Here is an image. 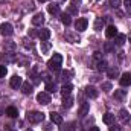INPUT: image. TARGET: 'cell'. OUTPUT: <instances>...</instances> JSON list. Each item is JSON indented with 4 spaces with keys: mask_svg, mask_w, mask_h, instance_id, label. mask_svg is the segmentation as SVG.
Listing matches in <instances>:
<instances>
[{
    "mask_svg": "<svg viewBox=\"0 0 131 131\" xmlns=\"http://www.w3.org/2000/svg\"><path fill=\"white\" fill-rule=\"evenodd\" d=\"M61 64H63V57L60 53H53V57L49 60V70H53V72H60L61 70Z\"/></svg>",
    "mask_w": 131,
    "mask_h": 131,
    "instance_id": "cell-1",
    "label": "cell"
},
{
    "mask_svg": "<svg viewBox=\"0 0 131 131\" xmlns=\"http://www.w3.org/2000/svg\"><path fill=\"white\" fill-rule=\"evenodd\" d=\"M26 117H28V121H29L31 124H40V122L44 119V114H43L41 111H29Z\"/></svg>",
    "mask_w": 131,
    "mask_h": 131,
    "instance_id": "cell-2",
    "label": "cell"
},
{
    "mask_svg": "<svg viewBox=\"0 0 131 131\" xmlns=\"http://www.w3.org/2000/svg\"><path fill=\"white\" fill-rule=\"evenodd\" d=\"M0 34L3 37H11L14 34V29H12V25L11 23H2L0 25Z\"/></svg>",
    "mask_w": 131,
    "mask_h": 131,
    "instance_id": "cell-3",
    "label": "cell"
},
{
    "mask_svg": "<svg viewBox=\"0 0 131 131\" xmlns=\"http://www.w3.org/2000/svg\"><path fill=\"white\" fill-rule=\"evenodd\" d=\"M37 102L41 104V105H47V104H50V95H49L47 92H41V93H38V95H37Z\"/></svg>",
    "mask_w": 131,
    "mask_h": 131,
    "instance_id": "cell-4",
    "label": "cell"
},
{
    "mask_svg": "<svg viewBox=\"0 0 131 131\" xmlns=\"http://www.w3.org/2000/svg\"><path fill=\"white\" fill-rule=\"evenodd\" d=\"M64 38H66V41H69V43H78V41H79V35L75 34V32H72V31H66Z\"/></svg>",
    "mask_w": 131,
    "mask_h": 131,
    "instance_id": "cell-5",
    "label": "cell"
},
{
    "mask_svg": "<svg viewBox=\"0 0 131 131\" xmlns=\"http://www.w3.org/2000/svg\"><path fill=\"white\" fill-rule=\"evenodd\" d=\"M87 26H89L87 18H78V20H76V23H75V28H76L79 32H84V31L87 29Z\"/></svg>",
    "mask_w": 131,
    "mask_h": 131,
    "instance_id": "cell-6",
    "label": "cell"
},
{
    "mask_svg": "<svg viewBox=\"0 0 131 131\" xmlns=\"http://www.w3.org/2000/svg\"><path fill=\"white\" fill-rule=\"evenodd\" d=\"M84 93H85V96L90 99H95L98 98V90L93 87V85H87L85 89H84Z\"/></svg>",
    "mask_w": 131,
    "mask_h": 131,
    "instance_id": "cell-7",
    "label": "cell"
},
{
    "mask_svg": "<svg viewBox=\"0 0 131 131\" xmlns=\"http://www.w3.org/2000/svg\"><path fill=\"white\" fill-rule=\"evenodd\" d=\"M21 84H23V81H21V78L18 76V75H14L12 78H11V81H9V85L12 87V89H20L21 87Z\"/></svg>",
    "mask_w": 131,
    "mask_h": 131,
    "instance_id": "cell-8",
    "label": "cell"
},
{
    "mask_svg": "<svg viewBox=\"0 0 131 131\" xmlns=\"http://www.w3.org/2000/svg\"><path fill=\"white\" fill-rule=\"evenodd\" d=\"M44 23V14L43 12H38L32 17V25L34 26H41Z\"/></svg>",
    "mask_w": 131,
    "mask_h": 131,
    "instance_id": "cell-9",
    "label": "cell"
},
{
    "mask_svg": "<svg viewBox=\"0 0 131 131\" xmlns=\"http://www.w3.org/2000/svg\"><path fill=\"white\" fill-rule=\"evenodd\" d=\"M119 82H121L122 87H128V85H131V73H124V75L121 76Z\"/></svg>",
    "mask_w": 131,
    "mask_h": 131,
    "instance_id": "cell-10",
    "label": "cell"
},
{
    "mask_svg": "<svg viewBox=\"0 0 131 131\" xmlns=\"http://www.w3.org/2000/svg\"><path fill=\"white\" fill-rule=\"evenodd\" d=\"M2 60L6 61V63H12V61H15V53L14 52H3L2 53Z\"/></svg>",
    "mask_w": 131,
    "mask_h": 131,
    "instance_id": "cell-11",
    "label": "cell"
},
{
    "mask_svg": "<svg viewBox=\"0 0 131 131\" xmlns=\"http://www.w3.org/2000/svg\"><path fill=\"white\" fill-rule=\"evenodd\" d=\"M50 122L55 124V125H61V124H63V117H61V114L52 111V113H50Z\"/></svg>",
    "mask_w": 131,
    "mask_h": 131,
    "instance_id": "cell-12",
    "label": "cell"
},
{
    "mask_svg": "<svg viewBox=\"0 0 131 131\" xmlns=\"http://www.w3.org/2000/svg\"><path fill=\"white\" fill-rule=\"evenodd\" d=\"M15 61L18 66H29V58L25 55H15Z\"/></svg>",
    "mask_w": 131,
    "mask_h": 131,
    "instance_id": "cell-13",
    "label": "cell"
},
{
    "mask_svg": "<svg viewBox=\"0 0 131 131\" xmlns=\"http://www.w3.org/2000/svg\"><path fill=\"white\" fill-rule=\"evenodd\" d=\"M105 35H107V38H114L117 35V28L116 26H108L105 29Z\"/></svg>",
    "mask_w": 131,
    "mask_h": 131,
    "instance_id": "cell-14",
    "label": "cell"
},
{
    "mask_svg": "<svg viewBox=\"0 0 131 131\" xmlns=\"http://www.w3.org/2000/svg\"><path fill=\"white\" fill-rule=\"evenodd\" d=\"M38 38H40L41 41H47V40L50 38V31H49V29H40Z\"/></svg>",
    "mask_w": 131,
    "mask_h": 131,
    "instance_id": "cell-15",
    "label": "cell"
},
{
    "mask_svg": "<svg viewBox=\"0 0 131 131\" xmlns=\"http://www.w3.org/2000/svg\"><path fill=\"white\" fill-rule=\"evenodd\" d=\"M47 11H49V14H52V15H60V6H58L57 3H50V5L47 6Z\"/></svg>",
    "mask_w": 131,
    "mask_h": 131,
    "instance_id": "cell-16",
    "label": "cell"
},
{
    "mask_svg": "<svg viewBox=\"0 0 131 131\" xmlns=\"http://www.w3.org/2000/svg\"><path fill=\"white\" fill-rule=\"evenodd\" d=\"M119 119L122 121V122H128L131 119L130 113H128V110H125V108H122L121 111H119Z\"/></svg>",
    "mask_w": 131,
    "mask_h": 131,
    "instance_id": "cell-17",
    "label": "cell"
},
{
    "mask_svg": "<svg viewBox=\"0 0 131 131\" xmlns=\"http://www.w3.org/2000/svg\"><path fill=\"white\" fill-rule=\"evenodd\" d=\"M89 110H90L89 102H84V104L81 105V108H79V116H81V117H85V116L89 114Z\"/></svg>",
    "mask_w": 131,
    "mask_h": 131,
    "instance_id": "cell-18",
    "label": "cell"
},
{
    "mask_svg": "<svg viewBox=\"0 0 131 131\" xmlns=\"http://www.w3.org/2000/svg\"><path fill=\"white\" fill-rule=\"evenodd\" d=\"M15 49V43L14 41H5L3 43V50L5 52H14Z\"/></svg>",
    "mask_w": 131,
    "mask_h": 131,
    "instance_id": "cell-19",
    "label": "cell"
},
{
    "mask_svg": "<svg viewBox=\"0 0 131 131\" xmlns=\"http://www.w3.org/2000/svg\"><path fill=\"white\" fill-rule=\"evenodd\" d=\"M107 75H108V78H117L119 76V69L117 67H108Z\"/></svg>",
    "mask_w": 131,
    "mask_h": 131,
    "instance_id": "cell-20",
    "label": "cell"
},
{
    "mask_svg": "<svg viewBox=\"0 0 131 131\" xmlns=\"http://www.w3.org/2000/svg\"><path fill=\"white\" fill-rule=\"evenodd\" d=\"M102 121H104V124L111 125V124H114V114H113V113H105Z\"/></svg>",
    "mask_w": 131,
    "mask_h": 131,
    "instance_id": "cell-21",
    "label": "cell"
},
{
    "mask_svg": "<svg viewBox=\"0 0 131 131\" xmlns=\"http://www.w3.org/2000/svg\"><path fill=\"white\" fill-rule=\"evenodd\" d=\"M72 90H73L72 84H64V85H63V89H61V95H63L64 98H66V96H70Z\"/></svg>",
    "mask_w": 131,
    "mask_h": 131,
    "instance_id": "cell-22",
    "label": "cell"
},
{
    "mask_svg": "<svg viewBox=\"0 0 131 131\" xmlns=\"http://www.w3.org/2000/svg\"><path fill=\"white\" fill-rule=\"evenodd\" d=\"M125 40H127V37H125L124 34H117V35L114 37V44H116V46H122V44L125 43Z\"/></svg>",
    "mask_w": 131,
    "mask_h": 131,
    "instance_id": "cell-23",
    "label": "cell"
},
{
    "mask_svg": "<svg viewBox=\"0 0 131 131\" xmlns=\"http://www.w3.org/2000/svg\"><path fill=\"white\" fill-rule=\"evenodd\" d=\"M21 92H23V95H31V93H32V84L23 82V84H21Z\"/></svg>",
    "mask_w": 131,
    "mask_h": 131,
    "instance_id": "cell-24",
    "label": "cell"
},
{
    "mask_svg": "<svg viewBox=\"0 0 131 131\" xmlns=\"http://www.w3.org/2000/svg\"><path fill=\"white\" fill-rule=\"evenodd\" d=\"M96 69H98L99 72H107V69H108V64H107V61L105 60H101L96 63Z\"/></svg>",
    "mask_w": 131,
    "mask_h": 131,
    "instance_id": "cell-25",
    "label": "cell"
},
{
    "mask_svg": "<svg viewBox=\"0 0 131 131\" xmlns=\"http://www.w3.org/2000/svg\"><path fill=\"white\" fill-rule=\"evenodd\" d=\"M104 25H105V20H104L102 17H98V18L95 20V29H96V31H102Z\"/></svg>",
    "mask_w": 131,
    "mask_h": 131,
    "instance_id": "cell-26",
    "label": "cell"
},
{
    "mask_svg": "<svg viewBox=\"0 0 131 131\" xmlns=\"http://www.w3.org/2000/svg\"><path fill=\"white\" fill-rule=\"evenodd\" d=\"M46 90H47V93H55L58 90V87H57V84L53 81H50V82L46 84Z\"/></svg>",
    "mask_w": 131,
    "mask_h": 131,
    "instance_id": "cell-27",
    "label": "cell"
},
{
    "mask_svg": "<svg viewBox=\"0 0 131 131\" xmlns=\"http://www.w3.org/2000/svg\"><path fill=\"white\" fill-rule=\"evenodd\" d=\"M6 114H8L9 117H17V116H18V110H17L15 107H8V108H6Z\"/></svg>",
    "mask_w": 131,
    "mask_h": 131,
    "instance_id": "cell-28",
    "label": "cell"
},
{
    "mask_svg": "<svg viewBox=\"0 0 131 131\" xmlns=\"http://www.w3.org/2000/svg\"><path fill=\"white\" fill-rule=\"evenodd\" d=\"M114 98L122 101V99L127 98V90H114Z\"/></svg>",
    "mask_w": 131,
    "mask_h": 131,
    "instance_id": "cell-29",
    "label": "cell"
},
{
    "mask_svg": "<svg viewBox=\"0 0 131 131\" xmlns=\"http://www.w3.org/2000/svg\"><path fill=\"white\" fill-rule=\"evenodd\" d=\"M50 47H52V44L49 41H41V53H47L50 50Z\"/></svg>",
    "mask_w": 131,
    "mask_h": 131,
    "instance_id": "cell-30",
    "label": "cell"
},
{
    "mask_svg": "<svg viewBox=\"0 0 131 131\" xmlns=\"http://www.w3.org/2000/svg\"><path fill=\"white\" fill-rule=\"evenodd\" d=\"M72 105H73V98L72 96H66L64 101H63V107L64 108H70Z\"/></svg>",
    "mask_w": 131,
    "mask_h": 131,
    "instance_id": "cell-31",
    "label": "cell"
},
{
    "mask_svg": "<svg viewBox=\"0 0 131 131\" xmlns=\"http://www.w3.org/2000/svg\"><path fill=\"white\" fill-rule=\"evenodd\" d=\"M61 21H63V25H66V26H69V25L72 23L70 14H61Z\"/></svg>",
    "mask_w": 131,
    "mask_h": 131,
    "instance_id": "cell-32",
    "label": "cell"
},
{
    "mask_svg": "<svg viewBox=\"0 0 131 131\" xmlns=\"http://www.w3.org/2000/svg\"><path fill=\"white\" fill-rule=\"evenodd\" d=\"M69 14H73V15H78V8H76V5H75V3H72V5L69 6Z\"/></svg>",
    "mask_w": 131,
    "mask_h": 131,
    "instance_id": "cell-33",
    "label": "cell"
},
{
    "mask_svg": "<svg viewBox=\"0 0 131 131\" xmlns=\"http://www.w3.org/2000/svg\"><path fill=\"white\" fill-rule=\"evenodd\" d=\"M113 49H114V46H113L111 43H108V41H107V43L104 44V50H105L107 53H110V52H113Z\"/></svg>",
    "mask_w": 131,
    "mask_h": 131,
    "instance_id": "cell-34",
    "label": "cell"
},
{
    "mask_svg": "<svg viewBox=\"0 0 131 131\" xmlns=\"http://www.w3.org/2000/svg\"><path fill=\"white\" fill-rule=\"evenodd\" d=\"M111 89H113V87H111V84H110V82H102V90H104L105 93L111 92Z\"/></svg>",
    "mask_w": 131,
    "mask_h": 131,
    "instance_id": "cell-35",
    "label": "cell"
},
{
    "mask_svg": "<svg viewBox=\"0 0 131 131\" xmlns=\"http://www.w3.org/2000/svg\"><path fill=\"white\" fill-rule=\"evenodd\" d=\"M8 73V69L5 67V64L0 66V78H5V75Z\"/></svg>",
    "mask_w": 131,
    "mask_h": 131,
    "instance_id": "cell-36",
    "label": "cell"
},
{
    "mask_svg": "<svg viewBox=\"0 0 131 131\" xmlns=\"http://www.w3.org/2000/svg\"><path fill=\"white\" fill-rule=\"evenodd\" d=\"M93 60H95L96 63L101 61V60H102V53H101V52H95V53H93Z\"/></svg>",
    "mask_w": 131,
    "mask_h": 131,
    "instance_id": "cell-37",
    "label": "cell"
},
{
    "mask_svg": "<svg viewBox=\"0 0 131 131\" xmlns=\"http://www.w3.org/2000/svg\"><path fill=\"white\" fill-rule=\"evenodd\" d=\"M110 131H122V127H119V125H114V124H111V125H110Z\"/></svg>",
    "mask_w": 131,
    "mask_h": 131,
    "instance_id": "cell-38",
    "label": "cell"
},
{
    "mask_svg": "<svg viewBox=\"0 0 131 131\" xmlns=\"http://www.w3.org/2000/svg\"><path fill=\"white\" fill-rule=\"evenodd\" d=\"M110 5H111L113 8H119V5H121V0H110Z\"/></svg>",
    "mask_w": 131,
    "mask_h": 131,
    "instance_id": "cell-39",
    "label": "cell"
},
{
    "mask_svg": "<svg viewBox=\"0 0 131 131\" xmlns=\"http://www.w3.org/2000/svg\"><path fill=\"white\" fill-rule=\"evenodd\" d=\"M61 75H63V79H64V81H69V79H70V72L64 70V72H63Z\"/></svg>",
    "mask_w": 131,
    "mask_h": 131,
    "instance_id": "cell-40",
    "label": "cell"
},
{
    "mask_svg": "<svg viewBox=\"0 0 131 131\" xmlns=\"http://www.w3.org/2000/svg\"><path fill=\"white\" fill-rule=\"evenodd\" d=\"M124 3H125V8L127 9H131V0H124Z\"/></svg>",
    "mask_w": 131,
    "mask_h": 131,
    "instance_id": "cell-41",
    "label": "cell"
},
{
    "mask_svg": "<svg viewBox=\"0 0 131 131\" xmlns=\"http://www.w3.org/2000/svg\"><path fill=\"white\" fill-rule=\"evenodd\" d=\"M52 130V124H46L44 125V131H50Z\"/></svg>",
    "mask_w": 131,
    "mask_h": 131,
    "instance_id": "cell-42",
    "label": "cell"
},
{
    "mask_svg": "<svg viewBox=\"0 0 131 131\" xmlns=\"http://www.w3.org/2000/svg\"><path fill=\"white\" fill-rule=\"evenodd\" d=\"M67 131H75V125H73V124H70V125L67 127Z\"/></svg>",
    "mask_w": 131,
    "mask_h": 131,
    "instance_id": "cell-43",
    "label": "cell"
},
{
    "mask_svg": "<svg viewBox=\"0 0 131 131\" xmlns=\"http://www.w3.org/2000/svg\"><path fill=\"white\" fill-rule=\"evenodd\" d=\"M5 131H14V128H12V125H6V128H5Z\"/></svg>",
    "mask_w": 131,
    "mask_h": 131,
    "instance_id": "cell-44",
    "label": "cell"
},
{
    "mask_svg": "<svg viewBox=\"0 0 131 131\" xmlns=\"http://www.w3.org/2000/svg\"><path fill=\"white\" fill-rule=\"evenodd\" d=\"M29 35H31V37H37V35H38V32H37V31H31V34H29Z\"/></svg>",
    "mask_w": 131,
    "mask_h": 131,
    "instance_id": "cell-45",
    "label": "cell"
},
{
    "mask_svg": "<svg viewBox=\"0 0 131 131\" xmlns=\"http://www.w3.org/2000/svg\"><path fill=\"white\" fill-rule=\"evenodd\" d=\"M128 41L131 43V32H130V35H128Z\"/></svg>",
    "mask_w": 131,
    "mask_h": 131,
    "instance_id": "cell-46",
    "label": "cell"
},
{
    "mask_svg": "<svg viewBox=\"0 0 131 131\" xmlns=\"http://www.w3.org/2000/svg\"><path fill=\"white\" fill-rule=\"evenodd\" d=\"M2 114H3V110H2V107H0V116H2Z\"/></svg>",
    "mask_w": 131,
    "mask_h": 131,
    "instance_id": "cell-47",
    "label": "cell"
},
{
    "mask_svg": "<svg viewBox=\"0 0 131 131\" xmlns=\"http://www.w3.org/2000/svg\"><path fill=\"white\" fill-rule=\"evenodd\" d=\"M38 2H47V0H38Z\"/></svg>",
    "mask_w": 131,
    "mask_h": 131,
    "instance_id": "cell-48",
    "label": "cell"
},
{
    "mask_svg": "<svg viewBox=\"0 0 131 131\" xmlns=\"http://www.w3.org/2000/svg\"><path fill=\"white\" fill-rule=\"evenodd\" d=\"M98 2H101V0H98Z\"/></svg>",
    "mask_w": 131,
    "mask_h": 131,
    "instance_id": "cell-49",
    "label": "cell"
},
{
    "mask_svg": "<svg viewBox=\"0 0 131 131\" xmlns=\"http://www.w3.org/2000/svg\"><path fill=\"white\" fill-rule=\"evenodd\" d=\"M63 2H64V0H63Z\"/></svg>",
    "mask_w": 131,
    "mask_h": 131,
    "instance_id": "cell-50",
    "label": "cell"
},
{
    "mask_svg": "<svg viewBox=\"0 0 131 131\" xmlns=\"http://www.w3.org/2000/svg\"><path fill=\"white\" fill-rule=\"evenodd\" d=\"M0 2H2V0H0Z\"/></svg>",
    "mask_w": 131,
    "mask_h": 131,
    "instance_id": "cell-51",
    "label": "cell"
}]
</instances>
